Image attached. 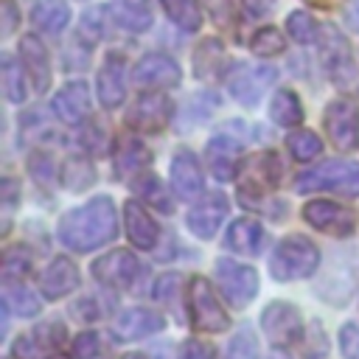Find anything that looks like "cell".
I'll list each match as a JSON object with an SVG mask.
<instances>
[{"label": "cell", "mask_w": 359, "mask_h": 359, "mask_svg": "<svg viewBox=\"0 0 359 359\" xmlns=\"http://www.w3.org/2000/svg\"><path fill=\"white\" fill-rule=\"evenodd\" d=\"M17 56L25 67V76L31 81V87L36 93H45L50 87V79H53V70H50V53L45 48V42L36 36V34H25L20 39V48H17Z\"/></svg>", "instance_id": "7402d4cb"}, {"label": "cell", "mask_w": 359, "mask_h": 359, "mask_svg": "<svg viewBox=\"0 0 359 359\" xmlns=\"http://www.w3.org/2000/svg\"><path fill=\"white\" fill-rule=\"evenodd\" d=\"M244 146L233 135H213L205 146V165L219 182H233L238 180L244 168Z\"/></svg>", "instance_id": "4fadbf2b"}, {"label": "cell", "mask_w": 359, "mask_h": 359, "mask_svg": "<svg viewBox=\"0 0 359 359\" xmlns=\"http://www.w3.org/2000/svg\"><path fill=\"white\" fill-rule=\"evenodd\" d=\"M79 283H81L79 266H76L67 255H56V258L45 266V272L39 275V294L53 303V300H62V297H67L70 292H76Z\"/></svg>", "instance_id": "603a6c76"}, {"label": "cell", "mask_w": 359, "mask_h": 359, "mask_svg": "<svg viewBox=\"0 0 359 359\" xmlns=\"http://www.w3.org/2000/svg\"><path fill=\"white\" fill-rule=\"evenodd\" d=\"M48 359H67V356H62V353H50Z\"/></svg>", "instance_id": "91938a15"}, {"label": "cell", "mask_w": 359, "mask_h": 359, "mask_svg": "<svg viewBox=\"0 0 359 359\" xmlns=\"http://www.w3.org/2000/svg\"><path fill=\"white\" fill-rule=\"evenodd\" d=\"M67 342V328L59 320L39 323L34 331L20 334L17 342L11 345V359H45V353L59 351Z\"/></svg>", "instance_id": "9a60e30c"}, {"label": "cell", "mask_w": 359, "mask_h": 359, "mask_svg": "<svg viewBox=\"0 0 359 359\" xmlns=\"http://www.w3.org/2000/svg\"><path fill=\"white\" fill-rule=\"evenodd\" d=\"M317 53H320V62H323L325 76L342 93L359 95V67L353 62V53H351L348 39L334 25H323V34L317 39Z\"/></svg>", "instance_id": "277c9868"}, {"label": "cell", "mask_w": 359, "mask_h": 359, "mask_svg": "<svg viewBox=\"0 0 359 359\" xmlns=\"http://www.w3.org/2000/svg\"><path fill=\"white\" fill-rule=\"evenodd\" d=\"M266 359H289V356L283 353V348H275V351H272V353H269Z\"/></svg>", "instance_id": "6f0895ef"}, {"label": "cell", "mask_w": 359, "mask_h": 359, "mask_svg": "<svg viewBox=\"0 0 359 359\" xmlns=\"http://www.w3.org/2000/svg\"><path fill=\"white\" fill-rule=\"evenodd\" d=\"M31 22L36 31L48 34V36H56L67 28L70 22V8L65 0H34L31 6Z\"/></svg>", "instance_id": "f1b7e54d"}, {"label": "cell", "mask_w": 359, "mask_h": 359, "mask_svg": "<svg viewBox=\"0 0 359 359\" xmlns=\"http://www.w3.org/2000/svg\"><path fill=\"white\" fill-rule=\"evenodd\" d=\"M280 177H283L280 157L275 151H258L244 163V182L241 185H250L258 191H275L280 185Z\"/></svg>", "instance_id": "484cf974"}, {"label": "cell", "mask_w": 359, "mask_h": 359, "mask_svg": "<svg viewBox=\"0 0 359 359\" xmlns=\"http://www.w3.org/2000/svg\"><path fill=\"white\" fill-rule=\"evenodd\" d=\"M309 6H314V8H337V6H342L345 0H306Z\"/></svg>", "instance_id": "9f6ffc18"}, {"label": "cell", "mask_w": 359, "mask_h": 359, "mask_svg": "<svg viewBox=\"0 0 359 359\" xmlns=\"http://www.w3.org/2000/svg\"><path fill=\"white\" fill-rule=\"evenodd\" d=\"M132 191H135V196H137L140 202H149L154 210H160V213H165V216L174 213V199H171L165 182H163L157 174L140 171L137 177H132Z\"/></svg>", "instance_id": "f546056e"}, {"label": "cell", "mask_w": 359, "mask_h": 359, "mask_svg": "<svg viewBox=\"0 0 359 359\" xmlns=\"http://www.w3.org/2000/svg\"><path fill=\"white\" fill-rule=\"evenodd\" d=\"M269 118H272V123H278V126H283V129L300 126L303 118H306L300 95H297L294 90H289V87L275 90V95H272V101H269Z\"/></svg>", "instance_id": "4dcf8cb0"}, {"label": "cell", "mask_w": 359, "mask_h": 359, "mask_svg": "<svg viewBox=\"0 0 359 359\" xmlns=\"http://www.w3.org/2000/svg\"><path fill=\"white\" fill-rule=\"evenodd\" d=\"M17 199H20V182L14 177H3V182H0V202H3L6 216L17 208Z\"/></svg>", "instance_id": "f907efd6"}, {"label": "cell", "mask_w": 359, "mask_h": 359, "mask_svg": "<svg viewBox=\"0 0 359 359\" xmlns=\"http://www.w3.org/2000/svg\"><path fill=\"white\" fill-rule=\"evenodd\" d=\"M286 31L297 45H317L323 25L309 14V11H292L286 17Z\"/></svg>", "instance_id": "8d00e7d4"}, {"label": "cell", "mask_w": 359, "mask_h": 359, "mask_svg": "<svg viewBox=\"0 0 359 359\" xmlns=\"http://www.w3.org/2000/svg\"><path fill=\"white\" fill-rule=\"evenodd\" d=\"M177 359H216V351H213V345H208L202 339H188V342H182Z\"/></svg>", "instance_id": "681fc988"}, {"label": "cell", "mask_w": 359, "mask_h": 359, "mask_svg": "<svg viewBox=\"0 0 359 359\" xmlns=\"http://www.w3.org/2000/svg\"><path fill=\"white\" fill-rule=\"evenodd\" d=\"M241 8H244V14L250 20H264V17L272 14L275 0H241Z\"/></svg>", "instance_id": "816d5d0a"}, {"label": "cell", "mask_w": 359, "mask_h": 359, "mask_svg": "<svg viewBox=\"0 0 359 359\" xmlns=\"http://www.w3.org/2000/svg\"><path fill=\"white\" fill-rule=\"evenodd\" d=\"M143 275H146V264L132 250H112L93 261V278L107 289L129 292L140 283Z\"/></svg>", "instance_id": "52a82bcc"}, {"label": "cell", "mask_w": 359, "mask_h": 359, "mask_svg": "<svg viewBox=\"0 0 359 359\" xmlns=\"http://www.w3.org/2000/svg\"><path fill=\"white\" fill-rule=\"evenodd\" d=\"M101 334L81 331L73 337V359H101Z\"/></svg>", "instance_id": "f6af8a7d"}, {"label": "cell", "mask_w": 359, "mask_h": 359, "mask_svg": "<svg viewBox=\"0 0 359 359\" xmlns=\"http://www.w3.org/2000/svg\"><path fill=\"white\" fill-rule=\"evenodd\" d=\"M213 275H216L219 294L233 309H244V306H250L255 300V294H258V272L250 264H238L233 258H219Z\"/></svg>", "instance_id": "ba28073f"}, {"label": "cell", "mask_w": 359, "mask_h": 359, "mask_svg": "<svg viewBox=\"0 0 359 359\" xmlns=\"http://www.w3.org/2000/svg\"><path fill=\"white\" fill-rule=\"evenodd\" d=\"M230 56L216 36H205L194 50V76L202 81H222L230 73Z\"/></svg>", "instance_id": "d4e9b609"}, {"label": "cell", "mask_w": 359, "mask_h": 359, "mask_svg": "<svg viewBox=\"0 0 359 359\" xmlns=\"http://www.w3.org/2000/svg\"><path fill=\"white\" fill-rule=\"evenodd\" d=\"M107 8H109L115 28H121L126 34H143L154 22L149 0H109Z\"/></svg>", "instance_id": "4316f807"}, {"label": "cell", "mask_w": 359, "mask_h": 359, "mask_svg": "<svg viewBox=\"0 0 359 359\" xmlns=\"http://www.w3.org/2000/svg\"><path fill=\"white\" fill-rule=\"evenodd\" d=\"M50 112L65 123V126H81L93 115V101H90V87L84 81H67L50 101Z\"/></svg>", "instance_id": "e0dca14e"}, {"label": "cell", "mask_w": 359, "mask_h": 359, "mask_svg": "<svg viewBox=\"0 0 359 359\" xmlns=\"http://www.w3.org/2000/svg\"><path fill=\"white\" fill-rule=\"evenodd\" d=\"M328 353V337L320 323H311L309 331L300 337V356L303 359H323Z\"/></svg>", "instance_id": "7bdbcfd3"}, {"label": "cell", "mask_w": 359, "mask_h": 359, "mask_svg": "<svg viewBox=\"0 0 359 359\" xmlns=\"http://www.w3.org/2000/svg\"><path fill=\"white\" fill-rule=\"evenodd\" d=\"M0 84H3L6 101L22 104L28 98V90H25V67L11 53H3L0 56Z\"/></svg>", "instance_id": "d6a6232c"}, {"label": "cell", "mask_w": 359, "mask_h": 359, "mask_svg": "<svg viewBox=\"0 0 359 359\" xmlns=\"http://www.w3.org/2000/svg\"><path fill=\"white\" fill-rule=\"evenodd\" d=\"M109 143H112V137L104 132V126H98V123H90L87 129H84V135H81V146L84 149H90L93 154H104L107 149H109Z\"/></svg>", "instance_id": "c3c4849f"}, {"label": "cell", "mask_w": 359, "mask_h": 359, "mask_svg": "<svg viewBox=\"0 0 359 359\" xmlns=\"http://www.w3.org/2000/svg\"><path fill=\"white\" fill-rule=\"evenodd\" d=\"M95 95L104 109H118L126 98V56L121 50L107 53L95 76Z\"/></svg>", "instance_id": "2e32d148"}, {"label": "cell", "mask_w": 359, "mask_h": 359, "mask_svg": "<svg viewBox=\"0 0 359 359\" xmlns=\"http://www.w3.org/2000/svg\"><path fill=\"white\" fill-rule=\"evenodd\" d=\"M210 20L219 28H233L236 25V3L233 0H202Z\"/></svg>", "instance_id": "bcb514c9"}, {"label": "cell", "mask_w": 359, "mask_h": 359, "mask_svg": "<svg viewBox=\"0 0 359 359\" xmlns=\"http://www.w3.org/2000/svg\"><path fill=\"white\" fill-rule=\"evenodd\" d=\"M185 311H188L194 331H199V334H222L230 328V314L224 311L219 292H213V286L202 275H194L188 280Z\"/></svg>", "instance_id": "5b68a950"}, {"label": "cell", "mask_w": 359, "mask_h": 359, "mask_svg": "<svg viewBox=\"0 0 359 359\" xmlns=\"http://www.w3.org/2000/svg\"><path fill=\"white\" fill-rule=\"evenodd\" d=\"M59 241L70 252H93L118 238V210L109 196H93L90 202L67 210L56 224Z\"/></svg>", "instance_id": "6da1fadb"}, {"label": "cell", "mask_w": 359, "mask_h": 359, "mask_svg": "<svg viewBox=\"0 0 359 359\" xmlns=\"http://www.w3.org/2000/svg\"><path fill=\"white\" fill-rule=\"evenodd\" d=\"M90 53H93V42H87L81 34H76L73 36V45H67L65 53H62L65 70H84L87 62H90Z\"/></svg>", "instance_id": "ee69618b"}, {"label": "cell", "mask_w": 359, "mask_h": 359, "mask_svg": "<svg viewBox=\"0 0 359 359\" xmlns=\"http://www.w3.org/2000/svg\"><path fill=\"white\" fill-rule=\"evenodd\" d=\"M224 81H227V93L233 95V101L252 109L266 95V90L278 81V67H272V65H236Z\"/></svg>", "instance_id": "9c48e42d"}, {"label": "cell", "mask_w": 359, "mask_h": 359, "mask_svg": "<svg viewBox=\"0 0 359 359\" xmlns=\"http://www.w3.org/2000/svg\"><path fill=\"white\" fill-rule=\"evenodd\" d=\"M180 286H182V278L174 275V272H165V275H160V278L154 280V286H151V297H154L160 306L174 309L177 300H180Z\"/></svg>", "instance_id": "b9f144b4"}, {"label": "cell", "mask_w": 359, "mask_h": 359, "mask_svg": "<svg viewBox=\"0 0 359 359\" xmlns=\"http://www.w3.org/2000/svg\"><path fill=\"white\" fill-rule=\"evenodd\" d=\"M294 191L297 194H311V191H331L339 196H359V163L356 160H345V157H334V160H323L306 171L297 174L294 180Z\"/></svg>", "instance_id": "3957f363"}, {"label": "cell", "mask_w": 359, "mask_h": 359, "mask_svg": "<svg viewBox=\"0 0 359 359\" xmlns=\"http://www.w3.org/2000/svg\"><path fill=\"white\" fill-rule=\"evenodd\" d=\"M3 303L17 317H36L39 309H42L39 297L25 286L22 278H3Z\"/></svg>", "instance_id": "1f68e13d"}, {"label": "cell", "mask_w": 359, "mask_h": 359, "mask_svg": "<svg viewBox=\"0 0 359 359\" xmlns=\"http://www.w3.org/2000/svg\"><path fill=\"white\" fill-rule=\"evenodd\" d=\"M165 328V320L160 311L143 309V306H132L123 309L115 323H112V337L118 342H132V339H146L151 334H160Z\"/></svg>", "instance_id": "ffe728a7"}, {"label": "cell", "mask_w": 359, "mask_h": 359, "mask_svg": "<svg viewBox=\"0 0 359 359\" xmlns=\"http://www.w3.org/2000/svg\"><path fill=\"white\" fill-rule=\"evenodd\" d=\"M224 244L238 255H261L266 244V233L255 219H236L224 233Z\"/></svg>", "instance_id": "83f0119b"}, {"label": "cell", "mask_w": 359, "mask_h": 359, "mask_svg": "<svg viewBox=\"0 0 359 359\" xmlns=\"http://www.w3.org/2000/svg\"><path fill=\"white\" fill-rule=\"evenodd\" d=\"M227 210H230V202H227L224 194H208V196H199V202L188 210L185 224L196 238L208 241V238H213L219 233Z\"/></svg>", "instance_id": "ac0fdd59"}, {"label": "cell", "mask_w": 359, "mask_h": 359, "mask_svg": "<svg viewBox=\"0 0 359 359\" xmlns=\"http://www.w3.org/2000/svg\"><path fill=\"white\" fill-rule=\"evenodd\" d=\"M95 165L90 163V157H84V154H73V157H67L65 160V165H62V185L67 188V191H73V194H81V191H87L93 182H95Z\"/></svg>", "instance_id": "836d02e7"}, {"label": "cell", "mask_w": 359, "mask_h": 359, "mask_svg": "<svg viewBox=\"0 0 359 359\" xmlns=\"http://www.w3.org/2000/svg\"><path fill=\"white\" fill-rule=\"evenodd\" d=\"M303 219L325 233V236H337V238H345L356 230V213L351 208H345L342 202H334V199H311L303 205Z\"/></svg>", "instance_id": "7c38bea8"}, {"label": "cell", "mask_w": 359, "mask_h": 359, "mask_svg": "<svg viewBox=\"0 0 359 359\" xmlns=\"http://www.w3.org/2000/svg\"><path fill=\"white\" fill-rule=\"evenodd\" d=\"M171 188L182 202H196L205 194V177L196 154L191 149H180L171 160Z\"/></svg>", "instance_id": "44dd1931"}, {"label": "cell", "mask_w": 359, "mask_h": 359, "mask_svg": "<svg viewBox=\"0 0 359 359\" xmlns=\"http://www.w3.org/2000/svg\"><path fill=\"white\" fill-rule=\"evenodd\" d=\"M149 163H151V151L146 149V143L135 132L112 140V174H115V180H132L140 171H146Z\"/></svg>", "instance_id": "d6986e66"}, {"label": "cell", "mask_w": 359, "mask_h": 359, "mask_svg": "<svg viewBox=\"0 0 359 359\" xmlns=\"http://www.w3.org/2000/svg\"><path fill=\"white\" fill-rule=\"evenodd\" d=\"M286 149L297 163H311L323 154V140L309 129H292L286 135Z\"/></svg>", "instance_id": "d590c367"}, {"label": "cell", "mask_w": 359, "mask_h": 359, "mask_svg": "<svg viewBox=\"0 0 359 359\" xmlns=\"http://www.w3.org/2000/svg\"><path fill=\"white\" fill-rule=\"evenodd\" d=\"M320 266V250L309 236L292 233L280 238L269 255V275L280 283L311 278Z\"/></svg>", "instance_id": "7a4b0ae2"}, {"label": "cell", "mask_w": 359, "mask_h": 359, "mask_svg": "<svg viewBox=\"0 0 359 359\" xmlns=\"http://www.w3.org/2000/svg\"><path fill=\"white\" fill-rule=\"evenodd\" d=\"M171 115H174V104L165 95V90H146L126 109L123 123L135 135H160L168 126Z\"/></svg>", "instance_id": "8992f818"}, {"label": "cell", "mask_w": 359, "mask_h": 359, "mask_svg": "<svg viewBox=\"0 0 359 359\" xmlns=\"http://www.w3.org/2000/svg\"><path fill=\"white\" fill-rule=\"evenodd\" d=\"M132 79L143 90H174L182 81V70L174 56L163 50H149L135 62Z\"/></svg>", "instance_id": "8fae6325"}, {"label": "cell", "mask_w": 359, "mask_h": 359, "mask_svg": "<svg viewBox=\"0 0 359 359\" xmlns=\"http://www.w3.org/2000/svg\"><path fill=\"white\" fill-rule=\"evenodd\" d=\"M323 129L339 151H353L359 146V104L351 98H334L325 107Z\"/></svg>", "instance_id": "30bf717a"}, {"label": "cell", "mask_w": 359, "mask_h": 359, "mask_svg": "<svg viewBox=\"0 0 359 359\" xmlns=\"http://www.w3.org/2000/svg\"><path fill=\"white\" fill-rule=\"evenodd\" d=\"M168 20L182 31H199L202 25V3L199 0H160Z\"/></svg>", "instance_id": "e575fe53"}, {"label": "cell", "mask_w": 359, "mask_h": 359, "mask_svg": "<svg viewBox=\"0 0 359 359\" xmlns=\"http://www.w3.org/2000/svg\"><path fill=\"white\" fill-rule=\"evenodd\" d=\"M123 227H126V236H129L132 247H137V250L149 252L160 241V224L151 219V213L143 208V202L137 196L123 205Z\"/></svg>", "instance_id": "cb8c5ba5"}, {"label": "cell", "mask_w": 359, "mask_h": 359, "mask_svg": "<svg viewBox=\"0 0 359 359\" xmlns=\"http://www.w3.org/2000/svg\"><path fill=\"white\" fill-rule=\"evenodd\" d=\"M0 36H11V31L17 28L20 22V14H17V6L14 0H3V17H0Z\"/></svg>", "instance_id": "f5cc1de1"}, {"label": "cell", "mask_w": 359, "mask_h": 359, "mask_svg": "<svg viewBox=\"0 0 359 359\" xmlns=\"http://www.w3.org/2000/svg\"><path fill=\"white\" fill-rule=\"evenodd\" d=\"M224 359H258V339L250 328H238L227 348H224Z\"/></svg>", "instance_id": "f35d334b"}, {"label": "cell", "mask_w": 359, "mask_h": 359, "mask_svg": "<svg viewBox=\"0 0 359 359\" xmlns=\"http://www.w3.org/2000/svg\"><path fill=\"white\" fill-rule=\"evenodd\" d=\"M261 328L272 339L275 348H286L292 342H300L303 337V317L300 309L286 300H272L261 311Z\"/></svg>", "instance_id": "5bb4252c"}, {"label": "cell", "mask_w": 359, "mask_h": 359, "mask_svg": "<svg viewBox=\"0 0 359 359\" xmlns=\"http://www.w3.org/2000/svg\"><path fill=\"white\" fill-rule=\"evenodd\" d=\"M31 272V252L22 244L6 247L3 252V278H22Z\"/></svg>", "instance_id": "60d3db41"}, {"label": "cell", "mask_w": 359, "mask_h": 359, "mask_svg": "<svg viewBox=\"0 0 359 359\" xmlns=\"http://www.w3.org/2000/svg\"><path fill=\"white\" fill-rule=\"evenodd\" d=\"M342 22L359 34V0H348V6L342 8Z\"/></svg>", "instance_id": "11a10c76"}, {"label": "cell", "mask_w": 359, "mask_h": 359, "mask_svg": "<svg viewBox=\"0 0 359 359\" xmlns=\"http://www.w3.org/2000/svg\"><path fill=\"white\" fill-rule=\"evenodd\" d=\"M339 353L342 359H359V323L356 320L339 328Z\"/></svg>", "instance_id": "7dc6e473"}, {"label": "cell", "mask_w": 359, "mask_h": 359, "mask_svg": "<svg viewBox=\"0 0 359 359\" xmlns=\"http://www.w3.org/2000/svg\"><path fill=\"white\" fill-rule=\"evenodd\" d=\"M73 314H76L79 320H84V323H87V320H98L104 311L95 306V300H81V303H76V306H73Z\"/></svg>", "instance_id": "db71d44e"}, {"label": "cell", "mask_w": 359, "mask_h": 359, "mask_svg": "<svg viewBox=\"0 0 359 359\" xmlns=\"http://www.w3.org/2000/svg\"><path fill=\"white\" fill-rule=\"evenodd\" d=\"M25 168L31 180H36V185H50L56 180V163L48 151H31L25 160Z\"/></svg>", "instance_id": "ab89813d"}, {"label": "cell", "mask_w": 359, "mask_h": 359, "mask_svg": "<svg viewBox=\"0 0 359 359\" xmlns=\"http://www.w3.org/2000/svg\"><path fill=\"white\" fill-rule=\"evenodd\" d=\"M250 50H252L255 56L269 59V56H278V53L286 50V39H283V34H280L275 25H261V28L250 36Z\"/></svg>", "instance_id": "74e56055"}, {"label": "cell", "mask_w": 359, "mask_h": 359, "mask_svg": "<svg viewBox=\"0 0 359 359\" xmlns=\"http://www.w3.org/2000/svg\"><path fill=\"white\" fill-rule=\"evenodd\" d=\"M121 359H149V356L146 353H123Z\"/></svg>", "instance_id": "680465c9"}]
</instances>
